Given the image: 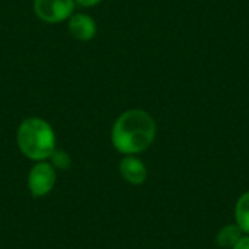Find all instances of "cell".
Here are the masks:
<instances>
[{
    "mask_svg": "<svg viewBox=\"0 0 249 249\" xmlns=\"http://www.w3.org/2000/svg\"><path fill=\"white\" fill-rule=\"evenodd\" d=\"M79 4H82V6H86V7H89V6H95V4H98L101 0H76Z\"/></svg>",
    "mask_w": 249,
    "mask_h": 249,
    "instance_id": "obj_11",
    "label": "cell"
},
{
    "mask_svg": "<svg viewBox=\"0 0 249 249\" xmlns=\"http://www.w3.org/2000/svg\"><path fill=\"white\" fill-rule=\"evenodd\" d=\"M236 225L245 233H249V191L239 197L235 207Z\"/></svg>",
    "mask_w": 249,
    "mask_h": 249,
    "instance_id": "obj_8",
    "label": "cell"
},
{
    "mask_svg": "<svg viewBox=\"0 0 249 249\" xmlns=\"http://www.w3.org/2000/svg\"><path fill=\"white\" fill-rule=\"evenodd\" d=\"M34 9L41 20L57 23L71 15L74 9V0H35Z\"/></svg>",
    "mask_w": 249,
    "mask_h": 249,
    "instance_id": "obj_4",
    "label": "cell"
},
{
    "mask_svg": "<svg viewBox=\"0 0 249 249\" xmlns=\"http://www.w3.org/2000/svg\"><path fill=\"white\" fill-rule=\"evenodd\" d=\"M156 136V123L143 109H130L114 123L111 140L114 147L124 155H136L149 149Z\"/></svg>",
    "mask_w": 249,
    "mask_h": 249,
    "instance_id": "obj_1",
    "label": "cell"
},
{
    "mask_svg": "<svg viewBox=\"0 0 249 249\" xmlns=\"http://www.w3.org/2000/svg\"><path fill=\"white\" fill-rule=\"evenodd\" d=\"M120 172L123 178L133 185H140L147 178V169L144 163L133 155H127L120 162Z\"/></svg>",
    "mask_w": 249,
    "mask_h": 249,
    "instance_id": "obj_5",
    "label": "cell"
},
{
    "mask_svg": "<svg viewBox=\"0 0 249 249\" xmlns=\"http://www.w3.org/2000/svg\"><path fill=\"white\" fill-rule=\"evenodd\" d=\"M69 29H70L71 35H73L76 39H80V41L92 39V38L95 36V34H96L95 20H93L90 16L82 15V13L73 15V16L70 18Z\"/></svg>",
    "mask_w": 249,
    "mask_h": 249,
    "instance_id": "obj_6",
    "label": "cell"
},
{
    "mask_svg": "<svg viewBox=\"0 0 249 249\" xmlns=\"http://www.w3.org/2000/svg\"><path fill=\"white\" fill-rule=\"evenodd\" d=\"M18 146L32 160H45L55 150V134L51 125L38 117L26 118L18 130Z\"/></svg>",
    "mask_w": 249,
    "mask_h": 249,
    "instance_id": "obj_2",
    "label": "cell"
},
{
    "mask_svg": "<svg viewBox=\"0 0 249 249\" xmlns=\"http://www.w3.org/2000/svg\"><path fill=\"white\" fill-rule=\"evenodd\" d=\"M241 238H242V231L239 229V226L228 225L219 232L216 242L220 248H233Z\"/></svg>",
    "mask_w": 249,
    "mask_h": 249,
    "instance_id": "obj_7",
    "label": "cell"
},
{
    "mask_svg": "<svg viewBox=\"0 0 249 249\" xmlns=\"http://www.w3.org/2000/svg\"><path fill=\"white\" fill-rule=\"evenodd\" d=\"M50 159H51V165L57 169H67L71 163L70 156L63 150H54L51 153Z\"/></svg>",
    "mask_w": 249,
    "mask_h": 249,
    "instance_id": "obj_9",
    "label": "cell"
},
{
    "mask_svg": "<svg viewBox=\"0 0 249 249\" xmlns=\"http://www.w3.org/2000/svg\"><path fill=\"white\" fill-rule=\"evenodd\" d=\"M233 249H249V236L241 238V239L238 241V244L233 247Z\"/></svg>",
    "mask_w": 249,
    "mask_h": 249,
    "instance_id": "obj_10",
    "label": "cell"
},
{
    "mask_svg": "<svg viewBox=\"0 0 249 249\" xmlns=\"http://www.w3.org/2000/svg\"><path fill=\"white\" fill-rule=\"evenodd\" d=\"M57 174L55 168L51 163L41 160L39 163L34 165L29 175H28V188L34 197H44L55 185Z\"/></svg>",
    "mask_w": 249,
    "mask_h": 249,
    "instance_id": "obj_3",
    "label": "cell"
}]
</instances>
